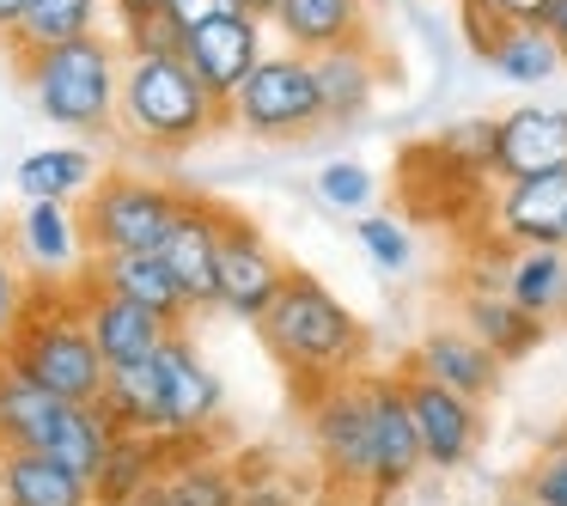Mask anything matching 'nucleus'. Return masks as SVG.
I'll use <instances>...</instances> for the list:
<instances>
[{
  "label": "nucleus",
  "mask_w": 567,
  "mask_h": 506,
  "mask_svg": "<svg viewBox=\"0 0 567 506\" xmlns=\"http://www.w3.org/2000/svg\"><path fill=\"white\" fill-rule=\"evenodd\" d=\"M257 335L269 342V354L293 372L299 384L323 391L336 379H354L367 360V323L318 281V275L293 269L269 311H262Z\"/></svg>",
  "instance_id": "nucleus-1"
},
{
  "label": "nucleus",
  "mask_w": 567,
  "mask_h": 506,
  "mask_svg": "<svg viewBox=\"0 0 567 506\" xmlns=\"http://www.w3.org/2000/svg\"><path fill=\"white\" fill-rule=\"evenodd\" d=\"M226 111L208 99L184 55H128L116 128L135 153H189L208 128H220Z\"/></svg>",
  "instance_id": "nucleus-2"
},
{
  "label": "nucleus",
  "mask_w": 567,
  "mask_h": 506,
  "mask_svg": "<svg viewBox=\"0 0 567 506\" xmlns=\"http://www.w3.org/2000/svg\"><path fill=\"white\" fill-rule=\"evenodd\" d=\"M0 360H13L19 372L55 391L62 403H99L104 384H111V366H104L99 342H92V323L80 311V287L74 281H55L50 287V311H43L38 287H31V306L25 323H19L13 348Z\"/></svg>",
  "instance_id": "nucleus-3"
},
{
  "label": "nucleus",
  "mask_w": 567,
  "mask_h": 506,
  "mask_svg": "<svg viewBox=\"0 0 567 506\" xmlns=\"http://www.w3.org/2000/svg\"><path fill=\"white\" fill-rule=\"evenodd\" d=\"M123 43L116 38H80L62 50H43L31 62H19L38 111L55 128H74V135H111L116 128V99H123Z\"/></svg>",
  "instance_id": "nucleus-4"
},
{
  "label": "nucleus",
  "mask_w": 567,
  "mask_h": 506,
  "mask_svg": "<svg viewBox=\"0 0 567 506\" xmlns=\"http://www.w3.org/2000/svg\"><path fill=\"white\" fill-rule=\"evenodd\" d=\"M184 189L159 184V177L141 172H104L99 189L86 196V245L92 257H147V250H165L184 220Z\"/></svg>",
  "instance_id": "nucleus-5"
},
{
  "label": "nucleus",
  "mask_w": 567,
  "mask_h": 506,
  "mask_svg": "<svg viewBox=\"0 0 567 506\" xmlns=\"http://www.w3.org/2000/svg\"><path fill=\"white\" fill-rule=\"evenodd\" d=\"M226 123L245 128L250 141H311L323 123V92H318V62L299 50H269L245 92L233 99Z\"/></svg>",
  "instance_id": "nucleus-6"
},
{
  "label": "nucleus",
  "mask_w": 567,
  "mask_h": 506,
  "mask_svg": "<svg viewBox=\"0 0 567 506\" xmlns=\"http://www.w3.org/2000/svg\"><path fill=\"white\" fill-rule=\"evenodd\" d=\"M311 445H318V464L336 488L372 494V482H379V445H372V403H367V379L360 372L311 391Z\"/></svg>",
  "instance_id": "nucleus-7"
},
{
  "label": "nucleus",
  "mask_w": 567,
  "mask_h": 506,
  "mask_svg": "<svg viewBox=\"0 0 567 506\" xmlns=\"http://www.w3.org/2000/svg\"><path fill=\"white\" fill-rule=\"evenodd\" d=\"M153 384H159V421H165V440H208L220 427V409L226 391L214 379V366L196 354L184 330L165 335V348L153 354Z\"/></svg>",
  "instance_id": "nucleus-8"
},
{
  "label": "nucleus",
  "mask_w": 567,
  "mask_h": 506,
  "mask_svg": "<svg viewBox=\"0 0 567 506\" xmlns=\"http://www.w3.org/2000/svg\"><path fill=\"white\" fill-rule=\"evenodd\" d=\"M287 257L262 238L257 220H245L238 208H226V233H220V311L245 323H262V311L281 299L287 287Z\"/></svg>",
  "instance_id": "nucleus-9"
},
{
  "label": "nucleus",
  "mask_w": 567,
  "mask_h": 506,
  "mask_svg": "<svg viewBox=\"0 0 567 506\" xmlns=\"http://www.w3.org/2000/svg\"><path fill=\"white\" fill-rule=\"evenodd\" d=\"M262 31H269V19H257V13H226V19H214V25H202V31H184V62H189V74L208 86V99L220 104V111H233V99L245 92V80L257 74V62L269 50H262Z\"/></svg>",
  "instance_id": "nucleus-10"
},
{
  "label": "nucleus",
  "mask_w": 567,
  "mask_h": 506,
  "mask_svg": "<svg viewBox=\"0 0 567 506\" xmlns=\"http://www.w3.org/2000/svg\"><path fill=\"white\" fill-rule=\"evenodd\" d=\"M567 172V111L561 104H518V111L494 116V184H518V177H549Z\"/></svg>",
  "instance_id": "nucleus-11"
},
{
  "label": "nucleus",
  "mask_w": 567,
  "mask_h": 506,
  "mask_svg": "<svg viewBox=\"0 0 567 506\" xmlns=\"http://www.w3.org/2000/svg\"><path fill=\"white\" fill-rule=\"evenodd\" d=\"M74 287H80V311H86V323H92V342H99V354H104V366H111V372L147 366V360L165 348L172 323L153 318L147 306H135V299L99 287L92 275H74Z\"/></svg>",
  "instance_id": "nucleus-12"
},
{
  "label": "nucleus",
  "mask_w": 567,
  "mask_h": 506,
  "mask_svg": "<svg viewBox=\"0 0 567 506\" xmlns=\"http://www.w3.org/2000/svg\"><path fill=\"white\" fill-rule=\"evenodd\" d=\"M367 379V403H372V445H379V482L372 494H396L427 469V452H421L415 433V409H409L403 372H360Z\"/></svg>",
  "instance_id": "nucleus-13"
},
{
  "label": "nucleus",
  "mask_w": 567,
  "mask_h": 506,
  "mask_svg": "<svg viewBox=\"0 0 567 506\" xmlns=\"http://www.w3.org/2000/svg\"><path fill=\"white\" fill-rule=\"evenodd\" d=\"M403 391H409V409H415V433H421V452H427V469H457L476 457L482 445V403L445 391L433 379H415L403 372Z\"/></svg>",
  "instance_id": "nucleus-14"
},
{
  "label": "nucleus",
  "mask_w": 567,
  "mask_h": 506,
  "mask_svg": "<svg viewBox=\"0 0 567 506\" xmlns=\"http://www.w3.org/2000/svg\"><path fill=\"white\" fill-rule=\"evenodd\" d=\"M488 233L501 238L506 250L567 245V172L501 184V196H494V208H488Z\"/></svg>",
  "instance_id": "nucleus-15"
},
{
  "label": "nucleus",
  "mask_w": 567,
  "mask_h": 506,
  "mask_svg": "<svg viewBox=\"0 0 567 506\" xmlns=\"http://www.w3.org/2000/svg\"><path fill=\"white\" fill-rule=\"evenodd\" d=\"M220 233H226V208L208 196L184 202V220H177L172 245H165V262H172L177 287H184L189 311L220 306Z\"/></svg>",
  "instance_id": "nucleus-16"
},
{
  "label": "nucleus",
  "mask_w": 567,
  "mask_h": 506,
  "mask_svg": "<svg viewBox=\"0 0 567 506\" xmlns=\"http://www.w3.org/2000/svg\"><path fill=\"white\" fill-rule=\"evenodd\" d=\"M269 25L281 31L287 50L311 55V62L336 50H354V43H379L367 19V0H281Z\"/></svg>",
  "instance_id": "nucleus-17"
},
{
  "label": "nucleus",
  "mask_w": 567,
  "mask_h": 506,
  "mask_svg": "<svg viewBox=\"0 0 567 506\" xmlns=\"http://www.w3.org/2000/svg\"><path fill=\"white\" fill-rule=\"evenodd\" d=\"M403 372L445 384V391L470 396V403H488L494 384H501V360H494L470 330H427L415 342V354L403 360Z\"/></svg>",
  "instance_id": "nucleus-18"
},
{
  "label": "nucleus",
  "mask_w": 567,
  "mask_h": 506,
  "mask_svg": "<svg viewBox=\"0 0 567 506\" xmlns=\"http://www.w3.org/2000/svg\"><path fill=\"white\" fill-rule=\"evenodd\" d=\"M68 409L55 391H43L31 372H19L13 360H0V452H50L62 433Z\"/></svg>",
  "instance_id": "nucleus-19"
},
{
  "label": "nucleus",
  "mask_w": 567,
  "mask_h": 506,
  "mask_svg": "<svg viewBox=\"0 0 567 506\" xmlns=\"http://www.w3.org/2000/svg\"><path fill=\"white\" fill-rule=\"evenodd\" d=\"M19 250L50 281H74V262H92L86 220L74 214V202H25V214H19Z\"/></svg>",
  "instance_id": "nucleus-20"
},
{
  "label": "nucleus",
  "mask_w": 567,
  "mask_h": 506,
  "mask_svg": "<svg viewBox=\"0 0 567 506\" xmlns=\"http://www.w3.org/2000/svg\"><path fill=\"white\" fill-rule=\"evenodd\" d=\"M494 287H501L518 311H530V318L567 323V245L506 250V262L494 269Z\"/></svg>",
  "instance_id": "nucleus-21"
},
{
  "label": "nucleus",
  "mask_w": 567,
  "mask_h": 506,
  "mask_svg": "<svg viewBox=\"0 0 567 506\" xmlns=\"http://www.w3.org/2000/svg\"><path fill=\"white\" fill-rule=\"evenodd\" d=\"M238 500H245L238 476L202 440H172L165 476L147 494V506H238Z\"/></svg>",
  "instance_id": "nucleus-22"
},
{
  "label": "nucleus",
  "mask_w": 567,
  "mask_h": 506,
  "mask_svg": "<svg viewBox=\"0 0 567 506\" xmlns=\"http://www.w3.org/2000/svg\"><path fill=\"white\" fill-rule=\"evenodd\" d=\"M80 275H92L99 287H111V293L135 299V306H147L153 318H165L172 330H184L189 318V299L184 287H177L172 262H165V250H147V257H92Z\"/></svg>",
  "instance_id": "nucleus-23"
},
{
  "label": "nucleus",
  "mask_w": 567,
  "mask_h": 506,
  "mask_svg": "<svg viewBox=\"0 0 567 506\" xmlns=\"http://www.w3.org/2000/svg\"><path fill=\"white\" fill-rule=\"evenodd\" d=\"M384 86V50L379 43H354V50L318 55V92H323V123L348 128L372 111Z\"/></svg>",
  "instance_id": "nucleus-24"
},
{
  "label": "nucleus",
  "mask_w": 567,
  "mask_h": 506,
  "mask_svg": "<svg viewBox=\"0 0 567 506\" xmlns=\"http://www.w3.org/2000/svg\"><path fill=\"white\" fill-rule=\"evenodd\" d=\"M0 488L13 506H99L92 482L50 452H0Z\"/></svg>",
  "instance_id": "nucleus-25"
},
{
  "label": "nucleus",
  "mask_w": 567,
  "mask_h": 506,
  "mask_svg": "<svg viewBox=\"0 0 567 506\" xmlns=\"http://www.w3.org/2000/svg\"><path fill=\"white\" fill-rule=\"evenodd\" d=\"M464 330L506 366V360H525L530 348L549 335V323L530 318V311H518L501 287H470V293H464Z\"/></svg>",
  "instance_id": "nucleus-26"
},
{
  "label": "nucleus",
  "mask_w": 567,
  "mask_h": 506,
  "mask_svg": "<svg viewBox=\"0 0 567 506\" xmlns=\"http://www.w3.org/2000/svg\"><path fill=\"white\" fill-rule=\"evenodd\" d=\"M165 457H172V440L159 433H116L111 452H104V469L92 476V494L104 506L111 500H147L153 482L165 476Z\"/></svg>",
  "instance_id": "nucleus-27"
},
{
  "label": "nucleus",
  "mask_w": 567,
  "mask_h": 506,
  "mask_svg": "<svg viewBox=\"0 0 567 506\" xmlns=\"http://www.w3.org/2000/svg\"><path fill=\"white\" fill-rule=\"evenodd\" d=\"M99 159H92L86 147H74V141H62V147H38L19 159L13 184L25 202H80L99 189Z\"/></svg>",
  "instance_id": "nucleus-28"
},
{
  "label": "nucleus",
  "mask_w": 567,
  "mask_h": 506,
  "mask_svg": "<svg viewBox=\"0 0 567 506\" xmlns=\"http://www.w3.org/2000/svg\"><path fill=\"white\" fill-rule=\"evenodd\" d=\"M99 38V0H31L25 25L7 38V55L13 62H31L43 50H62V43Z\"/></svg>",
  "instance_id": "nucleus-29"
},
{
  "label": "nucleus",
  "mask_w": 567,
  "mask_h": 506,
  "mask_svg": "<svg viewBox=\"0 0 567 506\" xmlns=\"http://www.w3.org/2000/svg\"><path fill=\"white\" fill-rule=\"evenodd\" d=\"M99 415L111 421L116 433H159V440H165L153 360H147V366H128V372H111V384H104V396H99Z\"/></svg>",
  "instance_id": "nucleus-30"
},
{
  "label": "nucleus",
  "mask_w": 567,
  "mask_h": 506,
  "mask_svg": "<svg viewBox=\"0 0 567 506\" xmlns=\"http://www.w3.org/2000/svg\"><path fill=\"white\" fill-rule=\"evenodd\" d=\"M111 440H116V427L99 415V403H74V409H68V421H62V433H55V445H50V457H62L68 469H80V476L92 482L104 469Z\"/></svg>",
  "instance_id": "nucleus-31"
},
{
  "label": "nucleus",
  "mask_w": 567,
  "mask_h": 506,
  "mask_svg": "<svg viewBox=\"0 0 567 506\" xmlns=\"http://www.w3.org/2000/svg\"><path fill=\"white\" fill-rule=\"evenodd\" d=\"M494 74L501 80H513V86H543V80H555V74H567V62H561V50L549 43V31L543 25H518L513 38L494 50Z\"/></svg>",
  "instance_id": "nucleus-32"
},
{
  "label": "nucleus",
  "mask_w": 567,
  "mask_h": 506,
  "mask_svg": "<svg viewBox=\"0 0 567 506\" xmlns=\"http://www.w3.org/2000/svg\"><path fill=\"white\" fill-rule=\"evenodd\" d=\"M518 494H525L530 506H567V427L543 440V452L530 457Z\"/></svg>",
  "instance_id": "nucleus-33"
},
{
  "label": "nucleus",
  "mask_w": 567,
  "mask_h": 506,
  "mask_svg": "<svg viewBox=\"0 0 567 506\" xmlns=\"http://www.w3.org/2000/svg\"><path fill=\"white\" fill-rule=\"evenodd\" d=\"M457 31H464L476 62H494V50L518 31V19L506 7H494V0H457Z\"/></svg>",
  "instance_id": "nucleus-34"
},
{
  "label": "nucleus",
  "mask_w": 567,
  "mask_h": 506,
  "mask_svg": "<svg viewBox=\"0 0 567 506\" xmlns=\"http://www.w3.org/2000/svg\"><path fill=\"white\" fill-rule=\"evenodd\" d=\"M372 172L360 159H336V165H323L318 172V196L330 202V208H342V214H367L372 208Z\"/></svg>",
  "instance_id": "nucleus-35"
},
{
  "label": "nucleus",
  "mask_w": 567,
  "mask_h": 506,
  "mask_svg": "<svg viewBox=\"0 0 567 506\" xmlns=\"http://www.w3.org/2000/svg\"><path fill=\"white\" fill-rule=\"evenodd\" d=\"M25 306H31V281L19 269V250L0 238V354L13 348L19 323H25Z\"/></svg>",
  "instance_id": "nucleus-36"
},
{
  "label": "nucleus",
  "mask_w": 567,
  "mask_h": 506,
  "mask_svg": "<svg viewBox=\"0 0 567 506\" xmlns=\"http://www.w3.org/2000/svg\"><path fill=\"white\" fill-rule=\"evenodd\" d=\"M433 147H440L445 159H457L464 172H488V159H494V116H470V123L445 128Z\"/></svg>",
  "instance_id": "nucleus-37"
},
{
  "label": "nucleus",
  "mask_w": 567,
  "mask_h": 506,
  "mask_svg": "<svg viewBox=\"0 0 567 506\" xmlns=\"http://www.w3.org/2000/svg\"><path fill=\"white\" fill-rule=\"evenodd\" d=\"M354 238H360V250H367L379 269H391V275L409 269V233L391 220V214H367V220L354 226Z\"/></svg>",
  "instance_id": "nucleus-38"
},
{
  "label": "nucleus",
  "mask_w": 567,
  "mask_h": 506,
  "mask_svg": "<svg viewBox=\"0 0 567 506\" xmlns=\"http://www.w3.org/2000/svg\"><path fill=\"white\" fill-rule=\"evenodd\" d=\"M226 13H238V0H165V19H172L177 31H202Z\"/></svg>",
  "instance_id": "nucleus-39"
},
{
  "label": "nucleus",
  "mask_w": 567,
  "mask_h": 506,
  "mask_svg": "<svg viewBox=\"0 0 567 506\" xmlns=\"http://www.w3.org/2000/svg\"><path fill=\"white\" fill-rule=\"evenodd\" d=\"M111 19H116V38L128 31H147L165 19V0H111Z\"/></svg>",
  "instance_id": "nucleus-40"
},
{
  "label": "nucleus",
  "mask_w": 567,
  "mask_h": 506,
  "mask_svg": "<svg viewBox=\"0 0 567 506\" xmlns=\"http://www.w3.org/2000/svg\"><path fill=\"white\" fill-rule=\"evenodd\" d=\"M238 506H293V494L275 488V482H245V500Z\"/></svg>",
  "instance_id": "nucleus-41"
},
{
  "label": "nucleus",
  "mask_w": 567,
  "mask_h": 506,
  "mask_svg": "<svg viewBox=\"0 0 567 506\" xmlns=\"http://www.w3.org/2000/svg\"><path fill=\"white\" fill-rule=\"evenodd\" d=\"M543 31H549V43L561 50V62H567V0H549V13H543Z\"/></svg>",
  "instance_id": "nucleus-42"
},
{
  "label": "nucleus",
  "mask_w": 567,
  "mask_h": 506,
  "mask_svg": "<svg viewBox=\"0 0 567 506\" xmlns=\"http://www.w3.org/2000/svg\"><path fill=\"white\" fill-rule=\"evenodd\" d=\"M494 7H506L518 25H543V13H549V0H494Z\"/></svg>",
  "instance_id": "nucleus-43"
},
{
  "label": "nucleus",
  "mask_w": 567,
  "mask_h": 506,
  "mask_svg": "<svg viewBox=\"0 0 567 506\" xmlns=\"http://www.w3.org/2000/svg\"><path fill=\"white\" fill-rule=\"evenodd\" d=\"M25 13H31V0H0V43L25 25Z\"/></svg>",
  "instance_id": "nucleus-44"
},
{
  "label": "nucleus",
  "mask_w": 567,
  "mask_h": 506,
  "mask_svg": "<svg viewBox=\"0 0 567 506\" xmlns=\"http://www.w3.org/2000/svg\"><path fill=\"white\" fill-rule=\"evenodd\" d=\"M238 7H245V13H257V19H275V7H281V0H238Z\"/></svg>",
  "instance_id": "nucleus-45"
},
{
  "label": "nucleus",
  "mask_w": 567,
  "mask_h": 506,
  "mask_svg": "<svg viewBox=\"0 0 567 506\" xmlns=\"http://www.w3.org/2000/svg\"><path fill=\"white\" fill-rule=\"evenodd\" d=\"M501 506H530V500H525V494H506V500H501Z\"/></svg>",
  "instance_id": "nucleus-46"
},
{
  "label": "nucleus",
  "mask_w": 567,
  "mask_h": 506,
  "mask_svg": "<svg viewBox=\"0 0 567 506\" xmlns=\"http://www.w3.org/2000/svg\"><path fill=\"white\" fill-rule=\"evenodd\" d=\"M99 506H104V500H99ZM111 506H147V500H111Z\"/></svg>",
  "instance_id": "nucleus-47"
},
{
  "label": "nucleus",
  "mask_w": 567,
  "mask_h": 506,
  "mask_svg": "<svg viewBox=\"0 0 567 506\" xmlns=\"http://www.w3.org/2000/svg\"><path fill=\"white\" fill-rule=\"evenodd\" d=\"M0 506H13V500H7V488H0Z\"/></svg>",
  "instance_id": "nucleus-48"
}]
</instances>
